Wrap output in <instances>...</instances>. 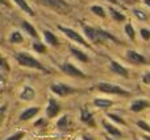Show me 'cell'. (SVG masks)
<instances>
[{
    "mask_svg": "<svg viewBox=\"0 0 150 140\" xmlns=\"http://www.w3.org/2000/svg\"><path fill=\"white\" fill-rule=\"evenodd\" d=\"M16 60L21 66H26V68H33V69H40L44 70V66L41 65L40 61H37L36 58H33L30 54H28L26 52H18L16 54Z\"/></svg>",
    "mask_w": 150,
    "mask_h": 140,
    "instance_id": "cell-1",
    "label": "cell"
},
{
    "mask_svg": "<svg viewBox=\"0 0 150 140\" xmlns=\"http://www.w3.org/2000/svg\"><path fill=\"white\" fill-rule=\"evenodd\" d=\"M98 89L103 93L107 94H115V95H122V96H128L129 95V91L124 90L122 87L117 85H113V83H109V82H100L98 83Z\"/></svg>",
    "mask_w": 150,
    "mask_h": 140,
    "instance_id": "cell-2",
    "label": "cell"
},
{
    "mask_svg": "<svg viewBox=\"0 0 150 140\" xmlns=\"http://www.w3.org/2000/svg\"><path fill=\"white\" fill-rule=\"evenodd\" d=\"M38 1L58 12H65L69 9V4L66 3V0H38Z\"/></svg>",
    "mask_w": 150,
    "mask_h": 140,
    "instance_id": "cell-3",
    "label": "cell"
},
{
    "mask_svg": "<svg viewBox=\"0 0 150 140\" xmlns=\"http://www.w3.org/2000/svg\"><path fill=\"white\" fill-rule=\"evenodd\" d=\"M58 29H59L61 32H62L65 36H67L69 39L74 40L75 42H78V44H82L84 45V46H87V42L84 41V39H83L82 36H80L78 32H75L74 29H70V28H66V26H62V25H58Z\"/></svg>",
    "mask_w": 150,
    "mask_h": 140,
    "instance_id": "cell-4",
    "label": "cell"
},
{
    "mask_svg": "<svg viewBox=\"0 0 150 140\" xmlns=\"http://www.w3.org/2000/svg\"><path fill=\"white\" fill-rule=\"evenodd\" d=\"M52 91L59 96H66L67 94L74 93L75 90L66 83H54V85H52Z\"/></svg>",
    "mask_w": 150,
    "mask_h": 140,
    "instance_id": "cell-5",
    "label": "cell"
},
{
    "mask_svg": "<svg viewBox=\"0 0 150 140\" xmlns=\"http://www.w3.org/2000/svg\"><path fill=\"white\" fill-rule=\"evenodd\" d=\"M62 70L66 73V74L71 75V77H82V78L86 77L84 73H83L82 70H79L78 68H75L73 64H70V62L63 64V65H62Z\"/></svg>",
    "mask_w": 150,
    "mask_h": 140,
    "instance_id": "cell-6",
    "label": "cell"
},
{
    "mask_svg": "<svg viewBox=\"0 0 150 140\" xmlns=\"http://www.w3.org/2000/svg\"><path fill=\"white\" fill-rule=\"evenodd\" d=\"M61 111V106L57 103L55 99H50L49 103H47V107H46V116L47 118H54L58 115V112Z\"/></svg>",
    "mask_w": 150,
    "mask_h": 140,
    "instance_id": "cell-7",
    "label": "cell"
},
{
    "mask_svg": "<svg viewBox=\"0 0 150 140\" xmlns=\"http://www.w3.org/2000/svg\"><path fill=\"white\" fill-rule=\"evenodd\" d=\"M127 58H128V61H130L132 64H136V65H141V64L146 62L145 57L141 56L140 53H137L136 50H128L127 52Z\"/></svg>",
    "mask_w": 150,
    "mask_h": 140,
    "instance_id": "cell-8",
    "label": "cell"
},
{
    "mask_svg": "<svg viewBox=\"0 0 150 140\" xmlns=\"http://www.w3.org/2000/svg\"><path fill=\"white\" fill-rule=\"evenodd\" d=\"M146 107H149L148 101H144V99H136V101H133L132 103H130V111L138 112V111H141V110L146 109Z\"/></svg>",
    "mask_w": 150,
    "mask_h": 140,
    "instance_id": "cell-9",
    "label": "cell"
},
{
    "mask_svg": "<svg viewBox=\"0 0 150 140\" xmlns=\"http://www.w3.org/2000/svg\"><path fill=\"white\" fill-rule=\"evenodd\" d=\"M109 68H111V70L115 73V74H119V75H121V77H125V78L128 77V70L122 65H120L119 62H116V61H111Z\"/></svg>",
    "mask_w": 150,
    "mask_h": 140,
    "instance_id": "cell-10",
    "label": "cell"
},
{
    "mask_svg": "<svg viewBox=\"0 0 150 140\" xmlns=\"http://www.w3.org/2000/svg\"><path fill=\"white\" fill-rule=\"evenodd\" d=\"M34 98H36V91L30 86L24 87V90L20 93V99H23V101H33Z\"/></svg>",
    "mask_w": 150,
    "mask_h": 140,
    "instance_id": "cell-11",
    "label": "cell"
},
{
    "mask_svg": "<svg viewBox=\"0 0 150 140\" xmlns=\"http://www.w3.org/2000/svg\"><path fill=\"white\" fill-rule=\"evenodd\" d=\"M103 126H104V128L107 130V132H108L112 138H121L122 136V132L117 130L113 124H109V123H107V122H103Z\"/></svg>",
    "mask_w": 150,
    "mask_h": 140,
    "instance_id": "cell-12",
    "label": "cell"
},
{
    "mask_svg": "<svg viewBox=\"0 0 150 140\" xmlns=\"http://www.w3.org/2000/svg\"><path fill=\"white\" fill-rule=\"evenodd\" d=\"M38 111H40L38 107H30V109H26L25 111L20 115V120H29V119H32L33 116H36Z\"/></svg>",
    "mask_w": 150,
    "mask_h": 140,
    "instance_id": "cell-13",
    "label": "cell"
},
{
    "mask_svg": "<svg viewBox=\"0 0 150 140\" xmlns=\"http://www.w3.org/2000/svg\"><path fill=\"white\" fill-rule=\"evenodd\" d=\"M84 34L87 36V39L91 40L92 42H99L98 29H93V28H91V26H84Z\"/></svg>",
    "mask_w": 150,
    "mask_h": 140,
    "instance_id": "cell-14",
    "label": "cell"
},
{
    "mask_svg": "<svg viewBox=\"0 0 150 140\" xmlns=\"http://www.w3.org/2000/svg\"><path fill=\"white\" fill-rule=\"evenodd\" d=\"M93 104H95L96 107H99V109H108V107H111L112 104H113V102L109 101V99L96 98L95 101H93Z\"/></svg>",
    "mask_w": 150,
    "mask_h": 140,
    "instance_id": "cell-15",
    "label": "cell"
},
{
    "mask_svg": "<svg viewBox=\"0 0 150 140\" xmlns=\"http://www.w3.org/2000/svg\"><path fill=\"white\" fill-rule=\"evenodd\" d=\"M80 119L84 123H88V124H93V119H92V114L88 112V110L86 107H83L82 111H80Z\"/></svg>",
    "mask_w": 150,
    "mask_h": 140,
    "instance_id": "cell-16",
    "label": "cell"
},
{
    "mask_svg": "<svg viewBox=\"0 0 150 140\" xmlns=\"http://www.w3.org/2000/svg\"><path fill=\"white\" fill-rule=\"evenodd\" d=\"M70 52L73 53V54H74L79 61H82V62H88V57L86 56V53L82 52V50H79V49H76V48L71 46V48H70Z\"/></svg>",
    "mask_w": 150,
    "mask_h": 140,
    "instance_id": "cell-17",
    "label": "cell"
},
{
    "mask_svg": "<svg viewBox=\"0 0 150 140\" xmlns=\"http://www.w3.org/2000/svg\"><path fill=\"white\" fill-rule=\"evenodd\" d=\"M57 127H58V130L59 131H67V128H69V116L67 115H63L62 118H61L57 122Z\"/></svg>",
    "mask_w": 150,
    "mask_h": 140,
    "instance_id": "cell-18",
    "label": "cell"
},
{
    "mask_svg": "<svg viewBox=\"0 0 150 140\" xmlns=\"http://www.w3.org/2000/svg\"><path fill=\"white\" fill-rule=\"evenodd\" d=\"M15 3H16V4H17L18 7H20L25 13H28V15H30V16H33V15H34V12L32 11V8L29 7L28 3H26L25 0H15Z\"/></svg>",
    "mask_w": 150,
    "mask_h": 140,
    "instance_id": "cell-19",
    "label": "cell"
},
{
    "mask_svg": "<svg viewBox=\"0 0 150 140\" xmlns=\"http://www.w3.org/2000/svg\"><path fill=\"white\" fill-rule=\"evenodd\" d=\"M44 36H45V40H46V42H49L50 45H53V46H57V45H58L57 37H55L50 31H44Z\"/></svg>",
    "mask_w": 150,
    "mask_h": 140,
    "instance_id": "cell-20",
    "label": "cell"
},
{
    "mask_svg": "<svg viewBox=\"0 0 150 140\" xmlns=\"http://www.w3.org/2000/svg\"><path fill=\"white\" fill-rule=\"evenodd\" d=\"M109 13H111L112 19H113L115 21H124L125 20V16L122 15V13H120L117 9H115V8H111V9H109Z\"/></svg>",
    "mask_w": 150,
    "mask_h": 140,
    "instance_id": "cell-21",
    "label": "cell"
},
{
    "mask_svg": "<svg viewBox=\"0 0 150 140\" xmlns=\"http://www.w3.org/2000/svg\"><path fill=\"white\" fill-rule=\"evenodd\" d=\"M23 28L25 29L26 32H28L29 34H30L32 37H37V32H36V29L33 28V25H32V24H29L28 21H24L23 23Z\"/></svg>",
    "mask_w": 150,
    "mask_h": 140,
    "instance_id": "cell-22",
    "label": "cell"
},
{
    "mask_svg": "<svg viewBox=\"0 0 150 140\" xmlns=\"http://www.w3.org/2000/svg\"><path fill=\"white\" fill-rule=\"evenodd\" d=\"M9 40L12 44H20V42H23V36H21L20 32H13Z\"/></svg>",
    "mask_w": 150,
    "mask_h": 140,
    "instance_id": "cell-23",
    "label": "cell"
},
{
    "mask_svg": "<svg viewBox=\"0 0 150 140\" xmlns=\"http://www.w3.org/2000/svg\"><path fill=\"white\" fill-rule=\"evenodd\" d=\"M91 11H92L95 15L101 16V17H104V16H105V12H104V9L101 7H99V5H92V7H91Z\"/></svg>",
    "mask_w": 150,
    "mask_h": 140,
    "instance_id": "cell-24",
    "label": "cell"
},
{
    "mask_svg": "<svg viewBox=\"0 0 150 140\" xmlns=\"http://www.w3.org/2000/svg\"><path fill=\"white\" fill-rule=\"evenodd\" d=\"M33 49L36 50L37 53H45V52H46L45 45H42L41 42H34V44H33Z\"/></svg>",
    "mask_w": 150,
    "mask_h": 140,
    "instance_id": "cell-25",
    "label": "cell"
},
{
    "mask_svg": "<svg viewBox=\"0 0 150 140\" xmlns=\"http://www.w3.org/2000/svg\"><path fill=\"white\" fill-rule=\"evenodd\" d=\"M125 32H127L128 37H129L130 40L134 39V29H133V26L130 25V24H127V25H125Z\"/></svg>",
    "mask_w": 150,
    "mask_h": 140,
    "instance_id": "cell-26",
    "label": "cell"
},
{
    "mask_svg": "<svg viewBox=\"0 0 150 140\" xmlns=\"http://www.w3.org/2000/svg\"><path fill=\"white\" fill-rule=\"evenodd\" d=\"M108 116H109V119H111V120H115V122L120 123V124H125L124 119H121V118H119L116 114H108Z\"/></svg>",
    "mask_w": 150,
    "mask_h": 140,
    "instance_id": "cell-27",
    "label": "cell"
},
{
    "mask_svg": "<svg viewBox=\"0 0 150 140\" xmlns=\"http://www.w3.org/2000/svg\"><path fill=\"white\" fill-rule=\"evenodd\" d=\"M134 15L137 16V17L140 19V20H142V21L148 19V16H146V13H144L141 9H134Z\"/></svg>",
    "mask_w": 150,
    "mask_h": 140,
    "instance_id": "cell-28",
    "label": "cell"
},
{
    "mask_svg": "<svg viewBox=\"0 0 150 140\" xmlns=\"http://www.w3.org/2000/svg\"><path fill=\"white\" fill-rule=\"evenodd\" d=\"M137 126L141 128V130H145V131H148V132H150V126L146 122H142V120H140V122H137Z\"/></svg>",
    "mask_w": 150,
    "mask_h": 140,
    "instance_id": "cell-29",
    "label": "cell"
},
{
    "mask_svg": "<svg viewBox=\"0 0 150 140\" xmlns=\"http://www.w3.org/2000/svg\"><path fill=\"white\" fill-rule=\"evenodd\" d=\"M21 138H24V132H17V134H13L12 136L7 138L5 140H20Z\"/></svg>",
    "mask_w": 150,
    "mask_h": 140,
    "instance_id": "cell-30",
    "label": "cell"
},
{
    "mask_svg": "<svg viewBox=\"0 0 150 140\" xmlns=\"http://www.w3.org/2000/svg\"><path fill=\"white\" fill-rule=\"evenodd\" d=\"M141 36L144 40H149L150 39V31L149 29H141Z\"/></svg>",
    "mask_w": 150,
    "mask_h": 140,
    "instance_id": "cell-31",
    "label": "cell"
},
{
    "mask_svg": "<svg viewBox=\"0 0 150 140\" xmlns=\"http://www.w3.org/2000/svg\"><path fill=\"white\" fill-rule=\"evenodd\" d=\"M142 82H144V83H148V85H150V71L145 73V74L142 75Z\"/></svg>",
    "mask_w": 150,
    "mask_h": 140,
    "instance_id": "cell-32",
    "label": "cell"
},
{
    "mask_svg": "<svg viewBox=\"0 0 150 140\" xmlns=\"http://www.w3.org/2000/svg\"><path fill=\"white\" fill-rule=\"evenodd\" d=\"M5 109H7V106H3L1 109H0V123H1L3 118H4V111H5Z\"/></svg>",
    "mask_w": 150,
    "mask_h": 140,
    "instance_id": "cell-33",
    "label": "cell"
},
{
    "mask_svg": "<svg viewBox=\"0 0 150 140\" xmlns=\"http://www.w3.org/2000/svg\"><path fill=\"white\" fill-rule=\"evenodd\" d=\"M5 66V61L3 58H0V68H4Z\"/></svg>",
    "mask_w": 150,
    "mask_h": 140,
    "instance_id": "cell-34",
    "label": "cell"
},
{
    "mask_svg": "<svg viewBox=\"0 0 150 140\" xmlns=\"http://www.w3.org/2000/svg\"><path fill=\"white\" fill-rule=\"evenodd\" d=\"M83 140H93V139L90 138V136H87V135H84V136H83Z\"/></svg>",
    "mask_w": 150,
    "mask_h": 140,
    "instance_id": "cell-35",
    "label": "cell"
},
{
    "mask_svg": "<svg viewBox=\"0 0 150 140\" xmlns=\"http://www.w3.org/2000/svg\"><path fill=\"white\" fill-rule=\"evenodd\" d=\"M3 83H4V79H3V77H1V75H0V87H1V86H3Z\"/></svg>",
    "mask_w": 150,
    "mask_h": 140,
    "instance_id": "cell-36",
    "label": "cell"
},
{
    "mask_svg": "<svg viewBox=\"0 0 150 140\" xmlns=\"http://www.w3.org/2000/svg\"><path fill=\"white\" fill-rule=\"evenodd\" d=\"M144 140H150V136L149 135H144Z\"/></svg>",
    "mask_w": 150,
    "mask_h": 140,
    "instance_id": "cell-37",
    "label": "cell"
},
{
    "mask_svg": "<svg viewBox=\"0 0 150 140\" xmlns=\"http://www.w3.org/2000/svg\"><path fill=\"white\" fill-rule=\"evenodd\" d=\"M144 1H145L146 5H149V7H150V0H144Z\"/></svg>",
    "mask_w": 150,
    "mask_h": 140,
    "instance_id": "cell-38",
    "label": "cell"
},
{
    "mask_svg": "<svg viewBox=\"0 0 150 140\" xmlns=\"http://www.w3.org/2000/svg\"><path fill=\"white\" fill-rule=\"evenodd\" d=\"M109 1H112L113 4H117V0H109Z\"/></svg>",
    "mask_w": 150,
    "mask_h": 140,
    "instance_id": "cell-39",
    "label": "cell"
},
{
    "mask_svg": "<svg viewBox=\"0 0 150 140\" xmlns=\"http://www.w3.org/2000/svg\"><path fill=\"white\" fill-rule=\"evenodd\" d=\"M0 4H5V0H0Z\"/></svg>",
    "mask_w": 150,
    "mask_h": 140,
    "instance_id": "cell-40",
    "label": "cell"
},
{
    "mask_svg": "<svg viewBox=\"0 0 150 140\" xmlns=\"http://www.w3.org/2000/svg\"><path fill=\"white\" fill-rule=\"evenodd\" d=\"M107 140H113V139H111V138H107Z\"/></svg>",
    "mask_w": 150,
    "mask_h": 140,
    "instance_id": "cell-41",
    "label": "cell"
}]
</instances>
